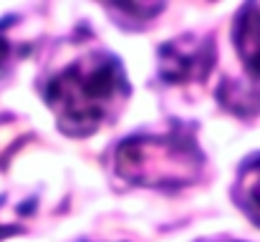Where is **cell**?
Wrapping results in <instances>:
<instances>
[{
    "mask_svg": "<svg viewBox=\"0 0 260 242\" xmlns=\"http://www.w3.org/2000/svg\"><path fill=\"white\" fill-rule=\"evenodd\" d=\"M126 96L129 83L124 68L109 53L81 56L56 71L43 86V98L69 136H88L101 129Z\"/></svg>",
    "mask_w": 260,
    "mask_h": 242,
    "instance_id": "6da1fadb",
    "label": "cell"
},
{
    "mask_svg": "<svg viewBox=\"0 0 260 242\" xmlns=\"http://www.w3.org/2000/svg\"><path fill=\"white\" fill-rule=\"evenodd\" d=\"M235 202L260 227V159L248 161L240 169L235 184Z\"/></svg>",
    "mask_w": 260,
    "mask_h": 242,
    "instance_id": "8992f818",
    "label": "cell"
},
{
    "mask_svg": "<svg viewBox=\"0 0 260 242\" xmlns=\"http://www.w3.org/2000/svg\"><path fill=\"white\" fill-rule=\"evenodd\" d=\"M23 215H25V204L13 207V204H8L5 199H0V237L18 232Z\"/></svg>",
    "mask_w": 260,
    "mask_h": 242,
    "instance_id": "ba28073f",
    "label": "cell"
},
{
    "mask_svg": "<svg viewBox=\"0 0 260 242\" xmlns=\"http://www.w3.org/2000/svg\"><path fill=\"white\" fill-rule=\"evenodd\" d=\"M235 48L238 56L250 74V79L260 81V8L258 5H243V10L235 18Z\"/></svg>",
    "mask_w": 260,
    "mask_h": 242,
    "instance_id": "277c9868",
    "label": "cell"
},
{
    "mask_svg": "<svg viewBox=\"0 0 260 242\" xmlns=\"http://www.w3.org/2000/svg\"><path fill=\"white\" fill-rule=\"evenodd\" d=\"M205 157L194 136L184 129L124 139L114 149V171L129 184L152 189H179L194 184Z\"/></svg>",
    "mask_w": 260,
    "mask_h": 242,
    "instance_id": "7a4b0ae2",
    "label": "cell"
},
{
    "mask_svg": "<svg viewBox=\"0 0 260 242\" xmlns=\"http://www.w3.org/2000/svg\"><path fill=\"white\" fill-rule=\"evenodd\" d=\"M217 96H220V101L233 114H240V116L260 114V88L258 86H243V83H235V81H225L220 86Z\"/></svg>",
    "mask_w": 260,
    "mask_h": 242,
    "instance_id": "52a82bcc",
    "label": "cell"
},
{
    "mask_svg": "<svg viewBox=\"0 0 260 242\" xmlns=\"http://www.w3.org/2000/svg\"><path fill=\"white\" fill-rule=\"evenodd\" d=\"M30 48L33 41L23 33L20 18H3L0 20V83L30 53Z\"/></svg>",
    "mask_w": 260,
    "mask_h": 242,
    "instance_id": "5b68a950",
    "label": "cell"
},
{
    "mask_svg": "<svg viewBox=\"0 0 260 242\" xmlns=\"http://www.w3.org/2000/svg\"><path fill=\"white\" fill-rule=\"evenodd\" d=\"M215 66V43L210 38L187 33L159 48V76L165 83H200Z\"/></svg>",
    "mask_w": 260,
    "mask_h": 242,
    "instance_id": "3957f363",
    "label": "cell"
}]
</instances>
